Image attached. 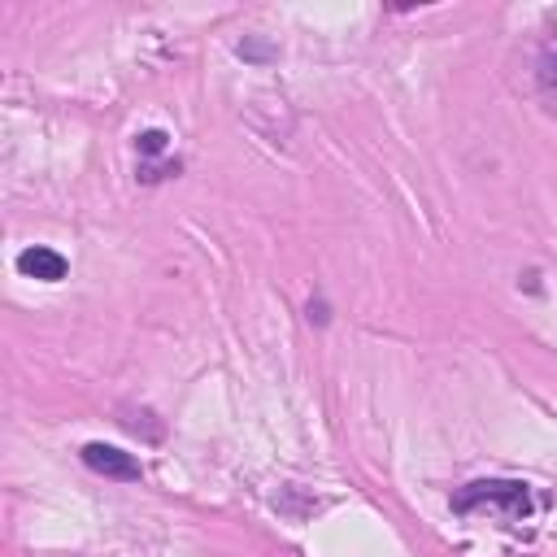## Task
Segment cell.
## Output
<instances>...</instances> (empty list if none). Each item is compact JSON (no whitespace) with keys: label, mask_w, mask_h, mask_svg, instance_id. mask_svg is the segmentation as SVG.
<instances>
[{"label":"cell","mask_w":557,"mask_h":557,"mask_svg":"<svg viewBox=\"0 0 557 557\" xmlns=\"http://www.w3.org/2000/svg\"><path fill=\"white\" fill-rule=\"evenodd\" d=\"M331 313H326V305L322 300H309V322H326Z\"/></svg>","instance_id":"cell-6"},{"label":"cell","mask_w":557,"mask_h":557,"mask_svg":"<svg viewBox=\"0 0 557 557\" xmlns=\"http://www.w3.org/2000/svg\"><path fill=\"white\" fill-rule=\"evenodd\" d=\"M83 466L96 470V474H104V479H122V483H135L144 474L139 457L135 453H122L113 444H83Z\"/></svg>","instance_id":"cell-2"},{"label":"cell","mask_w":557,"mask_h":557,"mask_svg":"<svg viewBox=\"0 0 557 557\" xmlns=\"http://www.w3.org/2000/svg\"><path fill=\"white\" fill-rule=\"evenodd\" d=\"M17 270H22L26 278H39V283H61L70 265H65V257H61L57 248L35 244V248H22V252H17Z\"/></svg>","instance_id":"cell-3"},{"label":"cell","mask_w":557,"mask_h":557,"mask_svg":"<svg viewBox=\"0 0 557 557\" xmlns=\"http://www.w3.org/2000/svg\"><path fill=\"white\" fill-rule=\"evenodd\" d=\"M135 144H139V152H144V157H157V152H165L170 135H165V131H144Z\"/></svg>","instance_id":"cell-5"},{"label":"cell","mask_w":557,"mask_h":557,"mask_svg":"<svg viewBox=\"0 0 557 557\" xmlns=\"http://www.w3.org/2000/svg\"><path fill=\"white\" fill-rule=\"evenodd\" d=\"M535 78H540V87H544V91H557V44H548V48L540 52Z\"/></svg>","instance_id":"cell-4"},{"label":"cell","mask_w":557,"mask_h":557,"mask_svg":"<svg viewBox=\"0 0 557 557\" xmlns=\"http://www.w3.org/2000/svg\"><path fill=\"white\" fill-rule=\"evenodd\" d=\"M453 509L457 513H470V509H500L505 518H527L535 509L531 500V487L522 479H479V483H466L461 492H453Z\"/></svg>","instance_id":"cell-1"}]
</instances>
